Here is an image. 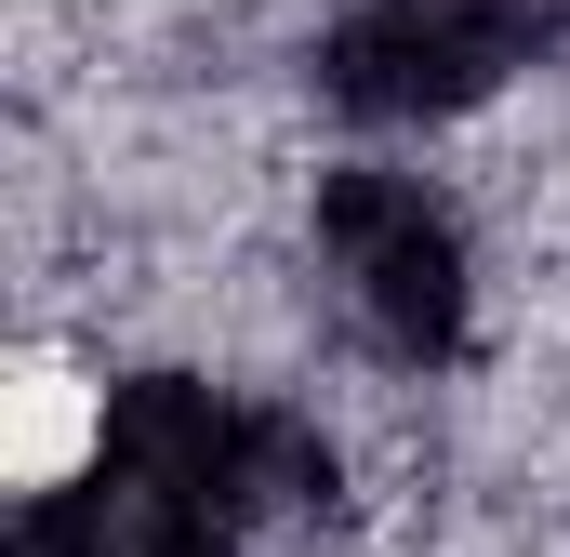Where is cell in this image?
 <instances>
[{
	"label": "cell",
	"mask_w": 570,
	"mask_h": 557,
	"mask_svg": "<svg viewBox=\"0 0 570 557\" xmlns=\"http://www.w3.org/2000/svg\"><path fill=\"white\" fill-rule=\"evenodd\" d=\"M544 53H570V0H332L305 67L358 134H425L491 107Z\"/></svg>",
	"instance_id": "cell-2"
},
{
	"label": "cell",
	"mask_w": 570,
	"mask_h": 557,
	"mask_svg": "<svg viewBox=\"0 0 570 557\" xmlns=\"http://www.w3.org/2000/svg\"><path fill=\"white\" fill-rule=\"evenodd\" d=\"M266 545V412L199 372H134L94 412V465L27 505L13 557H253Z\"/></svg>",
	"instance_id": "cell-1"
},
{
	"label": "cell",
	"mask_w": 570,
	"mask_h": 557,
	"mask_svg": "<svg viewBox=\"0 0 570 557\" xmlns=\"http://www.w3.org/2000/svg\"><path fill=\"white\" fill-rule=\"evenodd\" d=\"M318 266L345 292V319L385 345V359H464V319H478V240H464V213L438 199L425 173H399V159H345V173H318Z\"/></svg>",
	"instance_id": "cell-3"
}]
</instances>
